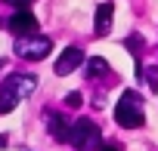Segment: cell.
<instances>
[{
	"label": "cell",
	"instance_id": "cell-1",
	"mask_svg": "<svg viewBox=\"0 0 158 151\" xmlns=\"http://www.w3.org/2000/svg\"><path fill=\"white\" fill-rule=\"evenodd\" d=\"M34 90H37V77L34 74H13V77H6L0 83V114H10Z\"/></svg>",
	"mask_w": 158,
	"mask_h": 151
},
{
	"label": "cell",
	"instance_id": "cell-2",
	"mask_svg": "<svg viewBox=\"0 0 158 151\" xmlns=\"http://www.w3.org/2000/svg\"><path fill=\"white\" fill-rule=\"evenodd\" d=\"M115 123L124 130H136L146 123V111H143V99L133 90H124L118 105H115Z\"/></svg>",
	"mask_w": 158,
	"mask_h": 151
},
{
	"label": "cell",
	"instance_id": "cell-3",
	"mask_svg": "<svg viewBox=\"0 0 158 151\" xmlns=\"http://www.w3.org/2000/svg\"><path fill=\"white\" fill-rule=\"evenodd\" d=\"M68 142H71L77 151H96V148L102 145V133H99V126H96L90 117H77V120L71 123Z\"/></svg>",
	"mask_w": 158,
	"mask_h": 151
},
{
	"label": "cell",
	"instance_id": "cell-4",
	"mask_svg": "<svg viewBox=\"0 0 158 151\" xmlns=\"http://www.w3.org/2000/svg\"><path fill=\"white\" fill-rule=\"evenodd\" d=\"M53 49V40L44 37V34H28V37H16L13 43V52L19 59H28V62H40L44 56H50Z\"/></svg>",
	"mask_w": 158,
	"mask_h": 151
},
{
	"label": "cell",
	"instance_id": "cell-5",
	"mask_svg": "<svg viewBox=\"0 0 158 151\" xmlns=\"http://www.w3.org/2000/svg\"><path fill=\"white\" fill-rule=\"evenodd\" d=\"M6 28L16 34V37H28V34H37V16L31 10H16L10 19H6Z\"/></svg>",
	"mask_w": 158,
	"mask_h": 151
},
{
	"label": "cell",
	"instance_id": "cell-6",
	"mask_svg": "<svg viewBox=\"0 0 158 151\" xmlns=\"http://www.w3.org/2000/svg\"><path fill=\"white\" fill-rule=\"evenodd\" d=\"M81 62H84V52L77 49V46H68V49L56 59V68H53V71L59 74V77H65V74H71V71L81 65Z\"/></svg>",
	"mask_w": 158,
	"mask_h": 151
},
{
	"label": "cell",
	"instance_id": "cell-7",
	"mask_svg": "<svg viewBox=\"0 0 158 151\" xmlns=\"http://www.w3.org/2000/svg\"><path fill=\"white\" fill-rule=\"evenodd\" d=\"M47 123H50V136H53L56 142H68V136H71V126H68L65 114H59V111H50V114H47Z\"/></svg>",
	"mask_w": 158,
	"mask_h": 151
},
{
	"label": "cell",
	"instance_id": "cell-8",
	"mask_svg": "<svg viewBox=\"0 0 158 151\" xmlns=\"http://www.w3.org/2000/svg\"><path fill=\"white\" fill-rule=\"evenodd\" d=\"M112 13H115V6L109 3H99V10H96V25H93V31L99 34V37H106L109 34V28H112Z\"/></svg>",
	"mask_w": 158,
	"mask_h": 151
},
{
	"label": "cell",
	"instance_id": "cell-9",
	"mask_svg": "<svg viewBox=\"0 0 158 151\" xmlns=\"http://www.w3.org/2000/svg\"><path fill=\"white\" fill-rule=\"evenodd\" d=\"M112 68H109V62L106 59H99V56H93L90 62H87V77L93 80V77H106V74H109Z\"/></svg>",
	"mask_w": 158,
	"mask_h": 151
},
{
	"label": "cell",
	"instance_id": "cell-10",
	"mask_svg": "<svg viewBox=\"0 0 158 151\" xmlns=\"http://www.w3.org/2000/svg\"><path fill=\"white\" fill-rule=\"evenodd\" d=\"M136 74L146 77L149 90H158V68H146V65H136Z\"/></svg>",
	"mask_w": 158,
	"mask_h": 151
},
{
	"label": "cell",
	"instance_id": "cell-11",
	"mask_svg": "<svg viewBox=\"0 0 158 151\" xmlns=\"http://www.w3.org/2000/svg\"><path fill=\"white\" fill-rule=\"evenodd\" d=\"M81 102H84L81 93H68V96H65V105H68V108H81Z\"/></svg>",
	"mask_w": 158,
	"mask_h": 151
},
{
	"label": "cell",
	"instance_id": "cell-12",
	"mask_svg": "<svg viewBox=\"0 0 158 151\" xmlns=\"http://www.w3.org/2000/svg\"><path fill=\"white\" fill-rule=\"evenodd\" d=\"M139 46H143V40H139L136 34H133V37H127V49H130V52H139Z\"/></svg>",
	"mask_w": 158,
	"mask_h": 151
},
{
	"label": "cell",
	"instance_id": "cell-13",
	"mask_svg": "<svg viewBox=\"0 0 158 151\" xmlns=\"http://www.w3.org/2000/svg\"><path fill=\"white\" fill-rule=\"evenodd\" d=\"M3 3H10V6H16V10H28L34 0H3Z\"/></svg>",
	"mask_w": 158,
	"mask_h": 151
},
{
	"label": "cell",
	"instance_id": "cell-14",
	"mask_svg": "<svg viewBox=\"0 0 158 151\" xmlns=\"http://www.w3.org/2000/svg\"><path fill=\"white\" fill-rule=\"evenodd\" d=\"M99 151H124V148H121V145H115V142H112V145H102V148H99Z\"/></svg>",
	"mask_w": 158,
	"mask_h": 151
},
{
	"label": "cell",
	"instance_id": "cell-15",
	"mask_svg": "<svg viewBox=\"0 0 158 151\" xmlns=\"http://www.w3.org/2000/svg\"><path fill=\"white\" fill-rule=\"evenodd\" d=\"M0 148H6V139H3V136H0Z\"/></svg>",
	"mask_w": 158,
	"mask_h": 151
}]
</instances>
